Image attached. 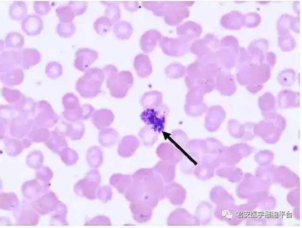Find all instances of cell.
I'll return each instance as SVG.
<instances>
[{"instance_id": "obj_1", "label": "cell", "mask_w": 302, "mask_h": 228, "mask_svg": "<svg viewBox=\"0 0 302 228\" xmlns=\"http://www.w3.org/2000/svg\"><path fill=\"white\" fill-rule=\"evenodd\" d=\"M133 179L141 182L145 193L143 201L147 202L153 209L159 199L164 198L163 183L161 176L154 169H141L136 172Z\"/></svg>"}, {"instance_id": "obj_2", "label": "cell", "mask_w": 302, "mask_h": 228, "mask_svg": "<svg viewBox=\"0 0 302 228\" xmlns=\"http://www.w3.org/2000/svg\"><path fill=\"white\" fill-rule=\"evenodd\" d=\"M106 78L103 69L91 68L76 82V90L84 98H93L100 93L101 86Z\"/></svg>"}, {"instance_id": "obj_3", "label": "cell", "mask_w": 302, "mask_h": 228, "mask_svg": "<svg viewBox=\"0 0 302 228\" xmlns=\"http://www.w3.org/2000/svg\"><path fill=\"white\" fill-rule=\"evenodd\" d=\"M133 84V75L128 71L113 73L107 78V87L109 89L111 96L117 99L125 97Z\"/></svg>"}, {"instance_id": "obj_4", "label": "cell", "mask_w": 302, "mask_h": 228, "mask_svg": "<svg viewBox=\"0 0 302 228\" xmlns=\"http://www.w3.org/2000/svg\"><path fill=\"white\" fill-rule=\"evenodd\" d=\"M191 3L164 2V21L167 24L175 26L179 24L184 18L189 17V11L187 6Z\"/></svg>"}, {"instance_id": "obj_5", "label": "cell", "mask_w": 302, "mask_h": 228, "mask_svg": "<svg viewBox=\"0 0 302 228\" xmlns=\"http://www.w3.org/2000/svg\"><path fill=\"white\" fill-rule=\"evenodd\" d=\"M169 109L161 105L158 109H146L141 113V119L146 125H150L159 133L163 131Z\"/></svg>"}, {"instance_id": "obj_6", "label": "cell", "mask_w": 302, "mask_h": 228, "mask_svg": "<svg viewBox=\"0 0 302 228\" xmlns=\"http://www.w3.org/2000/svg\"><path fill=\"white\" fill-rule=\"evenodd\" d=\"M35 128H46L53 126L58 121L59 117L53 111L52 107L46 101L38 104L33 112Z\"/></svg>"}, {"instance_id": "obj_7", "label": "cell", "mask_w": 302, "mask_h": 228, "mask_svg": "<svg viewBox=\"0 0 302 228\" xmlns=\"http://www.w3.org/2000/svg\"><path fill=\"white\" fill-rule=\"evenodd\" d=\"M189 46V43L180 37L177 39L162 37L159 41V46L163 52L171 57H180L185 55L188 51Z\"/></svg>"}, {"instance_id": "obj_8", "label": "cell", "mask_w": 302, "mask_h": 228, "mask_svg": "<svg viewBox=\"0 0 302 228\" xmlns=\"http://www.w3.org/2000/svg\"><path fill=\"white\" fill-rule=\"evenodd\" d=\"M218 41L212 34H208L204 39L195 41L190 47V52L200 58L214 54L217 49Z\"/></svg>"}, {"instance_id": "obj_9", "label": "cell", "mask_w": 302, "mask_h": 228, "mask_svg": "<svg viewBox=\"0 0 302 228\" xmlns=\"http://www.w3.org/2000/svg\"><path fill=\"white\" fill-rule=\"evenodd\" d=\"M65 112L63 113V117L71 122H76L82 119V109L81 108L79 100L72 93L66 94L62 99Z\"/></svg>"}, {"instance_id": "obj_10", "label": "cell", "mask_w": 302, "mask_h": 228, "mask_svg": "<svg viewBox=\"0 0 302 228\" xmlns=\"http://www.w3.org/2000/svg\"><path fill=\"white\" fill-rule=\"evenodd\" d=\"M98 54L96 51L87 48H81L76 53L74 65L79 71L84 72L96 61Z\"/></svg>"}, {"instance_id": "obj_11", "label": "cell", "mask_w": 302, "mask_h": 228, "mask_svg": "<svg viewBox=\"0 0 302 228\" xmlns=\"http://www.w3.org/2000/svg\"><path fill=\"white\" fill-rule=\"evenodd\" d=\"M18 115L13 118L9 129L11 134L16 137H23L30 131L33 122L28 118V115L18 112Z\"/></svg>"}, {"instance_id": "obj_12", "label": "cell", "mask_w": 302, "mask_h": 228, "mask_svg": "<svg viewBox=\"0 0 302 228\" xmlns=\"http://www.w3.org/2000/svg\"><path fill=\"white\" fill-rule=\"evenodd\" d=\"M23 61L22 53L18 51L12 50L3 52L0 59V71L6 72L16 69L21 65Z\"/></svg>"}, {"instance_id": "obj_13", "label": "cell", "mask_w": 302, "mask_h": 228, "mask_svg": "<svg viewBox=\"0 0 302 228\" xmlns=\"http://www.w3.org/2000/svg\"><path fill=\"white\" fill-rule=\"evenodd\" d=\"M131 211L136 221L140 223L148 222L152 215L151 206L147 202L143 201H137L131 205Z\"/></svg>"}, {"instance_id": "obj_14", "label": "cell", "mask_w": 302, "mask_h": 228, "mask_svg": "<svg viewBox=\"0 0 302 228\" xmlns=\"http://www.w3.org/2000/svg\"><path fill=\"white\" fill-rule=\"evenodd\" d=\"M42 19L39 16L30 15L22 22L21 28L28 36H34L40 34L43 29Z\"/></svg>"}, {"instance_id": "obj_15", "label": "cell", "mask_w": 302, "mask_h": 228, "mask_svg": "<svg viewBox=\"0 0 302 228\" xmlns=\"http://www.w3.org/2000/svg\"><path fill=\"white\" fill-rule=\"evenodd\" d=\"M202 33L201 25L192 21L187 22L177 28V34L188 43L194 38L199 37Z\"/></svg>"}, {"instance_id": "obj_16", "label": "cell", "mask_w": 302, "mask_h": 228, "mask_svg": "<svg viewBox=\"0 0 302 228\" xmlns=\"http://www.w3.org/2000/svg\"><path fill=\"white\" fill-rule=\"evenodd\" d=\"M162 38V34L156 30H151L146 31L141 37L140 46L146 53H151L153 51L157 43Z\"/></svg>"}, {"instance_id": "obj_17", "label": "cell", "mask_w": 302, "mask_h": 228, "mask_svg": "<svg viewBox=\"0 0 302 228\" xmlns=\"http://www.w3.org/2000/svg\"><path fill=\"white\" fill-rule=\"evenodd\" d=\"M133 67L139 77L148 78L152 72V66L150 59L144 54H139L133 61Z\"/></svg>"}, {"instance_id": "obj_18", "label": "cell", "mask_w": 302, "mask_h": 228, "mask_svg": "<svg viewBox=\"0 0 302 228\" xmlns=\"http://www.w3.org/2000/svg\"><path fill=\"white\" fill-rule=\"evenodd\" d=\"M114 121V114L109 109H100L95 111L92 122L98 129H106Z\"/></svg>"}, {"instance_id": "obj_19", "label": "cell", "mask_w": 302, "mask_h": 228, "mask_svg": "<svg viewBox=\"0 0 302 228\" xmlns=\"http://www.w3.org/2000/svg\"><path fill=\"white\" fill-rule=\"evenodd\" d=\"M162 94L156 91L148 92L141 99V105L145 109H158L161 105Z\"/></svg>"}, {"instance_id": "obj_20", "label": "cell", "mask_w": 302, "mask_h": 228, "mask_svg": "<svg viewBox=\"0 0 302 228\" xmlns=\"http://www.w3.org/2000/svg\"><path fill=\"white\" fill-rule=\"evenodd\" d=\"M24 80V72L21 69L16 68L6 72H1V81L9 87L20 85Z\"/></svg>"}, {"instance_id": "obj_21", "label": "cell", "mask_w": 302, "mask_h": 228, "mask_svg": "<svg viewBox=\"0 0 302 228\" xmlns=\"http://www.w3.org/2000/svg\"><path fill=\"white\" fill-rule=\"evenodd\" d=\"M22 65L25 69H30L33 66L38 64L41 59L40 53L36 49H24L22 52Z\"/></svg>"}, {"instance_id": "obj_22", "label": "cell", "mask_w": 302, "mask_h": 228, "mask_svg": "<svg viewBox=\"0 0 302 228\" xmlns=\"http://www.w3.org/2000/svg\"><path fill=\"white\" fill-rule=\"evenodd\" d=\"M113 31L116 36L121 40L129 39L132 34L133 28L131 24L125 21H117L114 25Z\"/></svg>"}, {"instance_id": "obj_23", "label": "cell", "mask_w": 302, "mask_h": 228, "mask_svg": "<svg viewBox=\"0 0 302 228\" xmlns=\"http://www.w3.org/2000/svg\"><path fill=\"white\" fill-rule=\"evenodd\" d=\"M27 14V6L26 3L23 2L13 3L9 9V15L12 20L15 21H23L26 18Z\"/></svg>"}, {"instance_id": "obj_24", "label": "cell", "mask_w": 302, "mask_h": 228, "mask_svg": "<svg viewBox=\"0 0 302 228\" xmlns=\"http://www.w3.org/2000/svg\"><path fill=\"white\" fill-rule=\"evenodd\" d=\"M139 135L146 146H151L158 140V133L150 125L145 126L141 130Z\"/></svg>"}, {"instance_id": "obj_25", "label": "cell", "mask_w": 302, "mask_h": 228, "mask_svg": "<svg viewBox=\"0 0 302 228\" xmlns=\"http://www.w3.org/2000/svg\"><path fill=\"white\" fill-rule=\"evenodd\" d=\"M24 37L20 33L10 32L8 34L5 39L6 49H21L24 45Z\"/></svg>"}, {"instance_id": "obj_26", "label": "cell", "mask_w": 302, "mask_h": 228, "mask_svg": "<svg viewBox=\"0 0 302 228\" xmlns=\"http://www.w3.org/2000/svg\"><path fill=\"white\" fill-rule=\"evenodd\" d=\"M107 6L105 15L109 18L112 24H115L121 18V11L118 3L116 2H101Z\"/></svg>"}, {"instance_id": "obj_27", "label": "cell", "mask_w": 302, "mask_h": 228, "mask_svg": "<svg viewBox=\"0 0 302 228\" xmlns=\"http://www.w3.org/2000/svg\"><path fill=\"white\" fill-rule=\"evenodd\" d=\"M139 146V141L138 139L133 137V136H126V137L123 138L122 142H121L119 151L128 147L125 157H129L135 153Z\"/></svg>"}, {"instance_id": "obj_28", "label": "cell", "mask_w": 302, "mask_h": 228, "mask_svg": "<svg viewBox=\"0 0 302 228\" xmlns=\"http://www.w3.org/2000/svg\"><path fill=\"white\" fill-rule=\"evenodd\" d=\"M56 13L62 23H71L76 17L75 12L69 5L59 6L56 9Z\"/></svg>"}, {"instance_id": "obj_29", "label": "cell", "mask_w": 302, "mask_h": 228, "mask_svg": "<svg viewBox=\"0 0 302 228\" xmlns=\"http://www.w3.org/2000/svg\"><path fill=\"white\" fill-rule=\"evenodd\" d=\"M118 138V133L112 128L104 129L99 133V142L104 146L115 144Z\"/></svg>"}, {"instance_id": "obj_30", "label": "cell", "mask_w": 302, "mask_h": 228, "mask_svg": "<svg viewBox=\"0 0 302 228\" xmlns=\"http://www.w3.org/2000/svg\"><path fill=\"white\" fill-rule=\"evenodd\" d=\"M113 24L109 18L106 17H102L97 19L94 22L93 27L96 33L100 35L109 33L112 27Z\"/></svg>"}, {"instance_id": "obj_31", "label": "cell", "mask_w": 302, "mask_h": 228, "mask_svg": "<svg viewBox=\"0 0 302 228\" xmlns=\"http://www.w3.org/2000/svg\"><path fill=\"white\" fill-rule=\"evenodd\" d=\"M185 68L180 63H172L165 69V74L170 79H178L185 74Z\"/></svg>"}, {"instance_id": "obj_32", "label": "cell", "mask_w": 302, "mask_h": 228, "mask_svg": "<svg viewBox=\"0 0 302 228\" xmlns=\"http://www.w3.org/2000/svg\"><path fill=\"white\" fill-rule=\"evenodd\" d=\"M45 71L47 77L54 80L62 75V66L58 62H51L47 65Z\"/></svg>"}, {"instance_id": "obj_33", "label": "cell", "mask_w": 302, "mask_h": 228, "mask_svg": "<svg viewBox=\"0 0 302 228\" xmlns=\"http://www.w3.org/2000/svg\"><path fill=\"white\" fill-rule=\"evenodd\" d=\"M57 33L62 37L69 38L72 37L76 32V25L74 23L58 24L56 28Z\"/></svg>"}, {"instance_id": "obj_34", "label": "cell", "mask_w": 302, "mask_h": 228, "mask_svg": "<svg viewBox=\"0 0 302 228\" xmlns=\"http://www.w3.org/2000/svg\"><path fill=\"white\" fill-rule=\"evenodd\" d=\"M143 7L151 11L157 17H164V2H144Z\"/></svg>"}, {"instance_id": "obj_35", "label": "cell", "mask_w": 302, "mask_h": 228, "mask_svg": "<svg viewBox=\"0 0 302 228\" xmlns=\"http://www.w3.org/2000/svg\"><path fill=\"white\" fill-rule=\"evenodd\" d=\"M2 93L3 97L11 103L17 102L23 96V94L20 91L11 90V89L7 87L2 88Z\"/></svg>"}, {"instance_id": "obj_36", "label": "cell", "mask_w": 302, "mask_h": 228, "mask_svg": "<svg viewBox=\"0 0 302 228\" xmlns=\"http://www.w3.org/2000/svg\"><path fill=\"white\" fill-rule=\"evenodd\" d=\"M68 5L72 8L76 16L84 14L88 8V3L84 2H70Z\"/></svg>"}, {"instance_id": "obj_37", "label": "cell", "mask_w": 302, "mask_h": 228, "mask_svg": "<svg viewBox=\"0 0 302 228\" xmlns=\"http://www.w3.org/2000/svg\"><path fill=\"white\" fill-rule=\"evenodd\" d=\"M34 10L39 15H46L51 11L49 2H36L34 3Z\"/></svg>"}, {"instance_id": "obj_38", "label": "cell", "mask_w": 302, "mask_h": 228, "mask_svg": "<svg viewBox=\"0 0 302 228\" xmlns=\"http://www.w3.org/2000/svg\"><path fill=\"white\" fill-rule=\"evenodd\" d=\"M82 119L87 120L91 116L93 113L94 108L90 104H85L82 106Z\"/></svg>"}, {"instance_id": "obj_39", "label": "cell", "mask_w": 302, "mask_h": 228, "mask_svg": "<svg viewBox=\"0 0 302 228\" xmlns=\"http://www.w3.org/2000/svg\"><path fill=\"white\" fill-rule=\"evenodd\" d=\"M123 5L126 10L131 12H135L138 11L140 8L139 3L137 2H125L123 3Z\"/></svg>"}, {"instance_id": "obj_40", "label": "cell", "mask_w": 302, "mask_h": 228, "mask_svg": "<svg viewBox=\"0 0 302 228\" xmlns=\"http://www.w3.org/2000/svg\"><path fill=\"white\" fill-rule=\"evenodd\" d=\"M105 76L106 77H109L111 74L113 73H117L118 72V69H117L115 66L113 65H109L105 66L103 69Z\"/></svg>"}]
</instances>
